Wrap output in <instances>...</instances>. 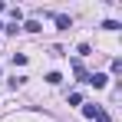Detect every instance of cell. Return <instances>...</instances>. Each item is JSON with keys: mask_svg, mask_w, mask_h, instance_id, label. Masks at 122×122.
<instances>
[{"mask_svg": "<svg viewBox=\"0 0 122 122\" xmlns=\"http://www.w3.org/2000/svg\"><path fill=\"white\" fill-rule=\"evenodd\" d=\"M86 82H92L96 89H102V86L109 82V76H106V73H92V76H86Z\"/></svg>", "mask_w": 122, "mask_h": 122, "instance_id": "6da1fadb", "label": "cell"}, {"mask_svg": "<svg viewBox=\"0 0 122 122\" xmlns=\"http://www.w3.org/2000/svg\"><path fill=\"white\" fill-rule=\"evenodd\" d=\"M99 109H102V106L89 102V106H82V116H86V119H96V116H99Z\"/></svg>", "mask_w": 122, "mask_h": 122, "instance_id": "7a4b0ae2", "label": "cell"}, {"mask_svg": "<svg viewBox=\"0 0 122 122\" xmlns=\"http://www.w3.org/2000/svg\"><path fill=\"white\" fill-rule=\"evenodd\" d=\"M56 26H60V30H69V26H73V20H69V17H63V13H60V17H56Z\"/></svg>", "mask_w": 122, "mask_h": 122, "instance_id": "3957f363", "label": "cell"}, {"mask_svg": "<svg viewBox=\"0 0 122 122\" xmlns=\"http://www.w3.org/2000/svg\"><path fill=\"white\" fill-rule=\"evenodd\" d=\"M46 82H50V86H60L63 76H60V73H50V76H46Z\"/></svg>", "mask_w": 122, "mask_h": 122, "instance_id": "277c9868", "label": "cell"}, {"mask_svg": "<svg viewBox=\"0 0 122 122\" xmlns=\"http://www.w3.org/2000/svg\"><path fill=\"white\" fill-rule=\"evenodd\" d=\"M23 26H26L30 33H36V30H43V26H40V23H36V20H26V23H23Z\"/></svg>", "mask_w": 122, "mask_h": 122, "instance_id": "5b68a950", "label": "cell"}, {"mask_svg": "<svg viewBox=\"0 0 122 122\" xmlns=\"http://www.w3.org/2000/svg\"><path fill=\"white\" fill-rule=\"evenodd\" d=\"M96 122H112V119H109V112H106V109H99V116H96Z\"/></svg>", "mask_w": 122, "mask_h": 122, "instance_id": "8992f818", "label": "cell"}]
</instances>
